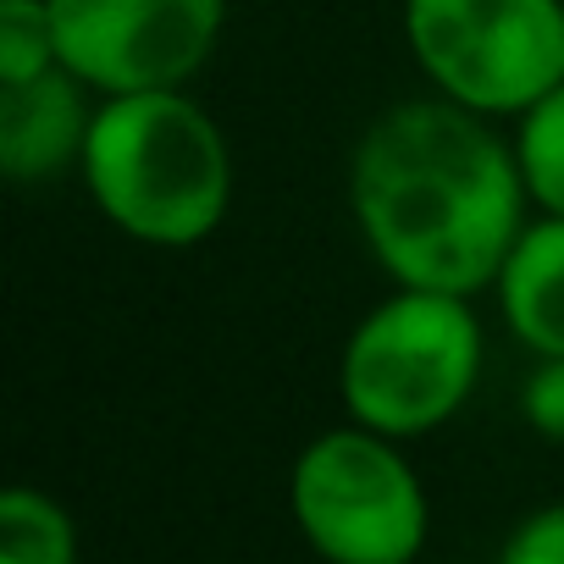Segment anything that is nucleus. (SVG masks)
Masks as SVG:
<instances>
[{"mask_svg":"<svg viewBox=\"0 0 564 564\" xmlns=\"http://www.w3.org/2000/svg\"><path fill=\"white\" fill-rule=\"evenodd\" d=\"M349 205L393 289L476 300L531 221L514 144L443 95L382 111L349 161Z\"/></svg>","mask_w":564,"mask_h":564,"instance_id":"f257e3e1","label":"nucleus"},{"mask_svg":"<svg viewBox=\"0 0 564 564\" xmlns=\"http://www.w3.org/2000/svg\"><path fill=\"white\" fill-rule=\"evenodd\" d=\"M78 172L100 216L150 249L205 243L232 205L227 133L183 89L95 100Z\"/></svg>","mask_w":564,"mask_h":564,"instance_id":"f03ea898","label":"nucleus"},{"mask_svg":"<svg viewBox=\"0 0 564 564\" xmlns=\"http://www.w3.org/2000/svg\"><path fill=\"white\" fill-rule=\"evenodd\" d=\"M481 377V316L459 294L393 289L371 305L344 355L338 399L355 426L393 443L426 437L465 410Z\"/></svg>","mask_w":564,"mask_h":564,"instance_id":"7ed1b4c3","label":"nucleus"},{"mask_svg":"<svg viewBox=\"0 0 564 564\" xmlns=\"http://www.w3.org/2000/svg\"><path fill=\"white\" fill-rule=\"evenodd\" d=\"M289 514L322 564H415L432 503L404 448L366 426L311 437L289 470Z\"/></svg>","mask_w":564,"mask_h":564,"instance_id":"20e7f679","label":"nucleus"},{"mask_svg":"<svg viewBox=\"0 0 564 564\" xmlns=\"http://www.w3.org/2000/svg\"><path fill=\"white\" fill-rule=\"evenodd\" d=\"M426 84L476 111L520 117L564 84V0H404Z\"/></svg>","mask_w":564,"mask_h":564,"instance_id":"39448f33","label":"nucleus"},{"mask_svg":"<svg viewBox=\"0 0 564 564\" xmlns=\"http://www.w3.org/2000/svg\"><path fill=\"white\" fill-rule=\"evenodd\" d=\"M62 67L100 100L183 89L216 51L227 0H51Z\"/></svg>","mask_w":564,"mask_h":564,"instance_id":"423d86ee","label":"nucleus"},{"mask_svg":"<svg viewBox=\"0 0 564 564\" xmlns=\"http://www.w3.org/2000/svg\"><path fill=\"white\" fill-rule=\"evenodd\" d=\"M89 84L67 67H51L29 84H0V166L12 183H51L67 166H84L89 144Z\"/></svg>","mask_w":564,"mask_h":564,"instance_id":"0eeeda50","label":"nucleus"},{"mask_svg":"<svg viewBox=\"0 0 564 564\" xmlns=\"http://www.w3.org/2000/svg\"><path fill=\"white\" fill-rule=\"evenodd\" d=\"M498 311L536 360H564V216H531L498 271Z\"/></svg>","mask_w":564,"mask_h":564,"instance_id":"6e6552de","label":"nucleus"},{"mask_svg":"<svg viewBox=\"0 0 564 564\" xmlns=\"http://www.w3.org/2000/svg\"><path fill=\"white\" fill-rule=\"evenodd\" d=\"M0 564H78L73 514L40 487L0 492Z\"/></svg>","mask_w":564,"mask_h":564,"instance_id":"1a4fd4ad","label":"nucleus"},{"mask_svg":"<svg viewBox=\"0 0 564 564\" xmlns=\"http://www.w3.org/2000/svg\"><path fill=\"white\" fill-rule=\"evenodd\" d=\"M514 161L536 216H564V84L514 117Z\"/></svg>","mask_w":564,"mask_h":564,"instance_id":"9d476101","label":"nucleus"},{"mask_svg":"<svg viewBox=\"0 0 564 564\" xmlns=\"http://www.w3.org/2000/svg\"><path fill=\"white\" fill-rule=\"evenodd\" d=\"M62 67L51 0H0V84H29Z\"/></svg>","mask_w":564,"mask_h":564,"instance_id":"9b49d317","label":"nucleus"},{"mask_svg":"<svg viewBox=\"0 0 564 564\" xmlns=\"http://www.w3.org/2000/svg\"><path fill=\"white\" fill-rule=\"evenodd\" d=\"M498 564H564V503L531 509L498 547Z\"/></svg>","mask_w":564,"mask_h":564,"instance_id":"f8f14e48","label":"nucleus"},{"mask_svg":"<svg viewBox=\"0 0 564 564\" xmlns=\"http://www.w3.org/2000/svg\"><path fill=\"white\" fill-rule=\"evenodd\" d=\"M520 415L547 443H564V360H536V371L520 388Z\"/></svg>","mask_w":564,"mask_h":564,"instance_id":"ddd939ff","label":"nucleus"}]
</instances>
